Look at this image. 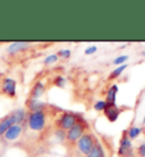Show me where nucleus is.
I'll list each match as a JSON object with an SVG mask.
<instances>
[{
	"label": "nucleus",
	"instance_id": "nucleus-1",
	"mask_svg": "<svg viewBox=\"0 0 145 157\" xmlns=\"http://www.w3.org/2000/svg\"><path fill=\"white\" fill-rule=\"evenodd\" d=\"M47 123V115L43 110L33 112L28 115V126L33 131H41L44 129Z\"/></svg>",
	"mask_w": 145,
	"mask_h": 157
},
{
	"label": "nucleus",
	"instance_id": "nucleus-2",
	"mask_svg": "<svg viewBox=\"0 0 145 157\" xmlns=\"http://www.w3.org/2000/svg\"><path fill=\"white\" fill-rule=\"evenodd\" d=\"M96 141H95L94 137L91 133H84L82 138L77 141V148L83 155L87 156L91 153V150L93 149V147L95 146Z\"/></svg>",
	"mask_w": 145,
	"mask_h": 157
},
{
	"label": "nucleus",
	"instance_id": "nucleus-3",
	"mask_svg": "<svg viewBox=\"0 0 145 157\" xmlns=\"http://www.w3.org/2000/svg\"><path fill=\"white\" fill-rule=\"evenodd\" d=\"M78 121V117L74 114V113H71V112H65L61 114V116L57 120V125H58L59 129L61 130H68L73 128V126L77 123Z\"/></svg>",
	"mask_w": 145,
	"mask_h": 157
},
{
	"label": "nucleus",
	"instance_id": "nucleus-4",
	"mask_svg": "<svg viewBox=\"0 0 145 157\" xmlns=\"http://www.w3.org/2000/svg\"><path fill=\"white\" fill-rule=\"evenodd\" d=\"M85 124H84V121H77V123L75 124L73 128L67 131L66 133V139L69 142H75L78 141L79 139L82 138V136L85 133Z\"/></svg>",
	"mask_w": 145,
	"mask_h": 157
},
{
	"label": "nucleus",
	"instance_id": "nucleus-5",
	"mask_svg": "<svg viewBox=\"0 0 145 157\" xmlns=\"http://www.w3.org/2000/svg\"><path fill=\"white\" fill-rule=\"evenodd\" d=\"M118 156L119 157H133L134 156V149L130 139L127 137L126 132L120 139L119 148H118Z\"/></svg>",
	"mask_w": 145,
	"mask_h": 157
},
{
	"label": "nucleus",
	"instance_id": "nucleus-6",
	"mask_svg": "<svg viewBox=\"0 0 145 157\" xmlns=\"http://www.w3.org/2000/svg\"><path fill=\"white\" fill-rule=\"evenodd\" d=\"M16 81L10 78H6L1 83V92L9 98H14L16 96Z\"/></svg>",
	"mask_w": 145,
	"mask_h": 157
},
{
	"label": "nucleus",
	"instance_id": "nucleus-7",
	"mask_svg": "<svg viewBox=\"0 0 145 157\" xmlns=\"http://www.w3.org/2000/svg\"><path fill=\"white\" fill-rule=\"evenodd\" d=\"M103 113L106 115V117L109 120V122H116L120 115V109L116 106V104H108Z\"/></svg>",
	"mask_w": 145,
	"mask_h": 157
},
{
	"label": "nucleus",
	"instance_id": "nucleus-8",
	"mask_svg": "<svg viewBox=\"0 0 145 157\" xmlns=\"http://www.w3.org/2000/svg\"><path fill=\"white\" fill-rule=\"evenodd\" d=\"M22 131H23L22 125H20V124H14V125H12L6 131V133L4 136L6 138V140H8V141H14V140L20 138V136L22 134Z\"/></svg>",
	"mask_w": 145,
	"mask_h": 157
},
{
	"label": "nucleus",
	"instance_id": "nucleus-9",
	"mask_svg": "<svg viewBox=\"0 0 145 157\" xmlns=\"http://www.w3.org/2000/svg\"><path fill=\"white\" fill-rule=\"evenodd\" d=\"M28 47H30V44H28L27 42L17 41V42L10 43L7 48V51L9 52V54H17V52H20V51L28 49Z\"/></svg>",
	"mask_w": 145,
	"mask_h": 157
},
{
	"label": "nucleus",
	"instance_id": "nucleus-10",
	"mask_svg": "<svg viewBox=\"0 0 145 157\" xmlns=\"http://www.w3.org/2000/svg\"><path fill=\"white\" fill-rule=\"evenodd\" d=\"M26 106H27L28 109L31 110V113H33V112H41V110H43L44 107H45V104L40 101L39 99L30 98L26 101Z\"/></svg>",
	"mask_w": 145,
	"mask_h": 157
},
{
	"label": "nucleus",
	"instance_id": "nucleus-11",
	"mask_svg": "<svg viewBox=\"0 0 145 157\" xmlns=\"http://www.w3.org/2000/svg\"><path fill=\"white\" fill-rule=\"evenodd\" d=\"M14 124H15V120H14V117L12 116V114L7 115L5 118H2V120L0 121V137L4 136V134L6 133V131H7L12 125H14Z\"/></svg>",
	"mask_w": 145,
	"mask_h": 157
},
{
	"label": "nucleus",
	"instance_id": "nucleus-12",
	"mask_svg": "<svg viewBox=\"0 0 145 157\" xmlns=\"http://www.w3.org/2000/svg\"><path fill=\"white\" fill-rule=\"evenodd\" d=\"M45 91V86L41 81H38V82L33 86V88L31 89V98L34 99H39L40 97H42Z\"/></svg>",
	"mask_w": 145,
	"mask_h": 157
},
{
	"label": "nucleus",
	"instance_id": "nucleus-13",
	"mask_svg": "<svg viewBox=\"0 0 145 157\" xmlns=\"http://www.w3.org/2000/svg\"><path fill=\"white\" fill-rule=\"evenodd\" d=\"M118 91H119V88H118L117 84H112V86H110L109 90L107 91V104H116V98H117Z\"/></svg>",
	"mask_w": 145,
	"mask_h": 157
},
{
	"label": "nucleus",
	"instance_id": "nucleus-14",
	"mask_svg": "<svg viewBox=\"0 0 145 157\" xmlns=\"http://www.w3.org/2000/svg\"><path fill=\"white\" fill-rule=\"evenodd\" d=\"M86 157H106V153H104L101 144L96 142L95 146L93 147V149L91 150V153Z\"/></svg>",
	"mask_w": 145,
	"mask_h": 157
},
{
	"label": "nucleus",
	"instance_id": "nucleus-15",
	"mask_svg": "<svg viewBox=\"0 0 145 157\" xmlns=\"http://www.w3.org/2000/svg\"><path fill=\"white\" fill-rule=\"evenodd\" d=\"M10 114H12V116L14 117V120H15V124H20V125L24 122V120H25L26 113H25V110H24L23 108H20V109H15L14 112H12Z\"/></svg>",
	"mask_w": 145,
	"mask_h": 157
},
{
	"label": "nucleus",
	"instance_id": "nucleus-16",
	"mask_svg": "<svg viewBox=\"0 0 145 157\" xmlns=\"http://www.w3.org/2000/svg\"><path fill=\"white\" fill-rule=\"evenodd\" d=\"M141 133H142V128H140V126H132V128L128 129V131H126V134H127V137L129 138L130 140L136 139Z\"/></svg>",
	"mask_w": 145,
	"mask_h": 157
},
{
	"label": "nucleus",
	"instance_id": "nucleus-17",
	"mask_svg": "<svg viewBox=\"0 0 145 157\" xmlns=\"http://www.w3.org/2000/svg\"><path fill=\"white\" fill-rule=\"evenodd\" d=\"M126 68H127V64H122V65H120V66H118L116 70H114V71L110 73L109 78H109V80H114V78H119Z\"/></svg>",
	"mask_w": 145,
	"mask_h": 157
},
{
	"label": "nucleus",
	"instance_id": "nucleus-18",
	"mask_svg": "<svg viewBox=\"0 0 145 157\" xmlns=\"http://www.w3.org/2000/svg\"><path fill=\"white\" fill-rule=\"evenodd\" d=\"M66 78H63V76H61V75H58V76H56L55 78H53V84H55L56 86H58V88H63V86H66Z\"/></svg>",
	"mask_w": 145,
	"mask_h": 157
},
{
	"label": "nucleus",
	"instance_id": "nucleus-19",
	"mask_svg": "<svg viewBox=\"0 0 145 157\" xmlns=\"http://www.w3.org/2000/svg\"><path fill=\"white\" fill-rule=\"evenodd\" d=\"M107 101L106 100H98V101H95L94 104V109L96 110V112H103V110L106 109V107H107Z\"/></svg>",
	"mask_w": 145,
	"mask_h": 157
},
{
	"label": "nucleus",
	"instance_id": "nucleus-20",
	"mask_svg": "<svg viewBox=\"0 0 145 157\" xmlns=\"http://www.w3.org/2000/svg\"><path fill=\"white\" fill-rule=\"evenodd\" d=\"M58 55L57 54H51V55L47 56L45 59H44V64L45 65H51V64H55L57 60H58Z\"/></svg>",
	"mask_w": 145,
	"mask_h": 157
},
{
	"label": "nucleus",
	"instance_id": "nucleus-21",
	"mask_svg": "<svg viewBox=\"0 0 145 157\" xmlns=\"http://www.w3.org/2000/svg\"><path fill=\"white\" fill-rule=\"evenodd\" d=\"M126 60H128V56L127 55H121V56H118L117 58L114 59V65H122V64H125Z\"/></svg>",
	"mask_w": 145,
	"mask_h": 157
},
{
	"label": "nucleus",
	"instance_id": "nucleus-22",
	"mask_svg": "<svg viewBox=\"0 0 145 157\" xmlns=\"http://www.w3.org/2000/svg\"><path fill=\"white\" fill-rule=\"evenodd\" d=\"M58 57L60 56V57H63V58H69L71 57V51L69 50V49H61V50L59 51L58 54Z\"/></svg>",
	"mask_w": 145,
	"mask_h": 157
},
{
	"label": "nucleus",
	"instance_id": "nucleus-23",
	"mask_svg": "<svg viewBox=\"0 0 145 157\" xmlns=\"http://www.w3.org/2000/svg\"><path fill=\"white\" fill-rule=\"evenodd\" d=\"M137 155L140 157H145V141L137 147Z\"/></svg>",
	"mask_w": 145,
	"mask_h": 157
},
{
	"label": "nucleus",
	"instance_id": "nucleus-24",
	"mask_svg": "<svg viewBox=\"0 0 145 157\" xmlns=\"http://www.w3.org/2000/svg\"><path fill=\"white\" fill-rule=\"evenodd\" d=\"M56 136L58 137V139L60 140V141L65 140V138H66V133H65V131L61 130V129H58L57 131H56Z\"/></svg>",
	"mask_w": 145,
	"mask_h": 157
},
{
	"label": "nucleus",
	"instance_id": "nucleus-25",
	"mask_svg": "<svg viewBox=\"0 0 145 157\" xmlns=\"http://www.w3.org/2000/svg\"><path fill=\"white\" fill-rule=\"evenodd\" d=\"M96 50H98V47L96 46H90V47H87L86 49H85V55H92V54H94V52H96Z\"/></svg>",
	"mask_w": 145,
	"mask_h": 157
},
{
	"label": "nucleus",
	"instance_id": "nucleus-26",
	"mask_svg": "<svg viewBox=\"0 0 145 157\" xmlns=\"http://www.w3.org/2000/svg\"><path fill=\"white\" fill-rule=\"evenodd\" d=\"M142 56H144V57H145V50L143 51V52H142Z\"/></svg>",
	"mask_w": 145,
	"mask_h": 157
},
{
	"label": "nucleus",
	"instance_id": "nucleus-27",
	"mask_svg": "<svg viewBox=\"0 0 145 157\" xmlns=\"http://www.w3.org/2000/svg\"><path fill=\"white\" fill-rule=\"evenodd\" d=\"M143 123L145 124V116H144V120H143Z\"/></svg>",
	"mask_w": 145,
	"mask_h": 157
}]
</instances>
